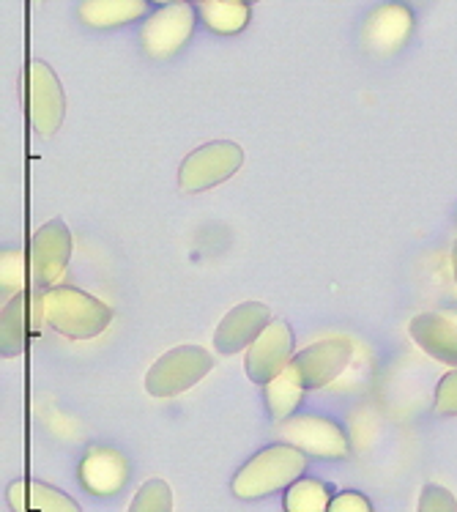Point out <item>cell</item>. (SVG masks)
Here are the masks:
<instances>
[{
    "label": "cell",
    "instance_id": "cell-1",
    "mask_svg": "<svg viewBox=\"0 0 457 512\" xmlns=\"http://www.w3.org/2000/svg\"><path fill=\"white\" fill-rule=\"evenodd\" d=\"M42 318L69 340H91L110 326L113 310L91 293L58 285L42 296Z\"/></svg>",
    "mask_w": 457,
    "mask_h": 512
},
{
    "label": "cell",
    "instance_id": "cell-2",
    "mask_svg": "<svg viewBox=\"0 0 457 512\" xmlns=\"http://www.w3.org/2000/svg\"><path fill=\"white\" fill-rule=\"evenodd\" d=\"M307 469V458L293 444H271L244 463L233 477V493L239 499H263L274 491L291 488Z\"/></svg>",
    "mask_w": 457,
    "mask_h": 512
},
{
    "label": "cell",
    "instance_id": "cell-3",
    "mask_svg": "<svg viewBox=\"0 0 457 512\" xmlns=\"http://www.w3.org/2000/svg\"><path fill=\"white\" fill-rule=\"evenodd\" d=\"M214 359L200 345H178L156 359L146 376L148 395L154 398H176L192 389L211 373Z\"/></svg>",
    "mask_w": 457,
    "mask_h": 512
},
{
    "label": "cell",
    "instance_id": "cell-4",
    "mask_svg": "<svg viewBox=\"0 0 457 512\" xmlns=\"http://www.w3.org/2000/svg\"><path fill=\"white\" fill-rule=\"evenodd\" d=\"M244 165V151L233 140H214L206 146L195 148L178 168V189L195 195L206 189L217 187L222 181H228Z\"/></svg>",
    "mask_w": 457,
    "mask_h": 512
},
{
    "label": "cell",
    "instance_id": "cell-5",
    "mask_svg": "<svg viewBox=\"0 0 457 512\" xmlns=\"http://www.w3.org/2000/svg\"><path fill=\"white\" fill-rule=\"evenodd\" d=\"M25 94H28V118H31L36 135H55L63 124V113H66V99H63L58 74L44 61H31L28 74H25Z\"/></svg>",
    "mask_w": 457,
    "mask_h": 512
},
{
    "label": "cell",
    "instance_id": "cell-6",
    "mask_svg": "<svg viewBox=\"0 0 457 512\" xmlns=\"http://www.w3.org/2000/svg\"><path fill=\"white\" fill-rule=\"evenodd\" d=\"M72 258V233L63 220L44 222L36 230L31 247V280L36 291H52L58 288V280L66 272Z\"/></svg>",
    "mask_w": 457,
    "mask_h": 512
},
{
    "label": "cell",
    "instance_id": "cell-7",
    "mask_svg": "<svg viewBox=\"0 0 457 512\" xmlns=\"http://www.w3.org/2000/svg\"><path fill=\"white\" fill-rule=\"evenodd\" d=\"M195 31V9L189 3H170L151 14L140 31V42L151 58H173Z\"/></svg>",
    "mask_w": 457,
    "mask_h": 512
},
{
    "label": "cell",
    "instance_id": "cell-8",
    "mask_svg": "<svg viewBox=\"0 0 457 512\" xmlns=\"http://www.w3.org/2000/svg\"><path fill=\"white\" fill-rule=\"evenodd\" d=\"M293 332L285 321H271L263 335L250 345L247 359H244V370L252 384L266 387L274 378L280 376L282 370H288L293 359Z\"/></svg>",
    "mask_w": 457,
    "mask_h": 512
},
{
    "label": "cell",
    "instance_id": "cell-9",
    "mask_svg": "<svg viewBox=\"0 0 457 512\" xmlns=\"http://www.w3.org/2000/svg\"><path fill=\"white\" fill-rule=\"evenodd\" d=\"M351 356H354V345L343 337H334V340H323L299 351L293 356L291 367L304 389H321L332 384L334 378L351 365Z\"/></svg>",
    "mask_w": 457,
    "mask_h": 512
},
{
    "label": "cell",
    "instance_id": "cell-10",
    "mask_svg": "<svg viewBox=\"0 0 457 512\" xmlns=\"http://www.w3.org/2000/svg\"><path fill=\"white\" fill-rule=\"evenodd\" d=\"M411 31H414L411 9L403 3H384L364 20L362 44L367 53L389 58L408 42Z\"/></svg>",
    "mask_w": 457,
    "mask_h": 512
},
{
    "label": "cell",
    "instance_id": "cell-11",
    "mask_svg": "<svg viewBox=\"0 0 457 512\" xmlns=\"http://www.w3.org/2000/svg\"><path fill=\"white\" fill-rule=\"evenodd\" d=\"M285 444H293L302 452H310L315 458H345L348 455V439L340 425L323 417H293L285 419L280 428Z\"/></svg>",
    "mask_w": 457,
    "mask_h": 512
},
{
    "label": "cell",
    "instance_id": "cell-12",
    "mask_svg": "<svg viewBox=\"0 0 457 512\" xmlns=\"http://www.w3.org/2000/svg\"><path fill=\"white\" fill-rule=\"evenodd\" d=\"M271 324V310L260 302H244L233 307L214 332V348L219 354H239L263 335V329Z\"/></svg>",
    "mask_w": 457,
    "mask_h": 512
},
{
    "label": "cell",
    "instance_id": "cell-13",
    "mask_svg": "<svg viewBox=\"0 0 457 512\" xmlns=\"http://www.w3.org/2000/svg\"><path fill=\"white\" fill-rule=\"evenodd\" d=\"M408 332L427 356L444 365H457V324H452L449 318L436 313L416 315Z\"/></svg>",
    "mask_w": 457,
    "mask_h": 512
},
{
    "label": "cell",
    "instance_id": "cell-14",
    "mask_svg": "<svg viewBox=\"0 0 457 512\" xmlns=\"http://www.w3.org/2000/svg\"><path fill=\"white\" fill-rule=\"evenodd\" d=\"M6 502L14 512H83L69 493L39 480H17L6 488Z\"/></svg>",
    "mask_w": 457,
    "mask_h": 512
},
{
    "label": "cell",
    "instance_id": "cell-15",
    "mask_svg": "<svg viewBox=\"0 0 457 512\" xmlns=\"http://www.w3.org/2000/svg\"><path fill=\"white\" fill-rule=\"evenodd\" d=\"M80 480L96 496L121 491L126 482V460L115 450H91L80 463Z\"/></svg>",
    "mask_w": 457,
    "mask_h": 512
},
{
    "label": "cell",
    "instance_id": "cell-16",
    "mask_svg": "<svg viewBox=\"0 0 457 512\" xmlns=\"http://www.w3.org/2000/svg\"><path fill=\"white\" fill-rule=\"evenodd\" d=\"M148 9V0H83L77 17L88 28H121L140 20Z\"/></svg>",
    "mask_w": 457,
    "mask_h": 512
},
{
    "label": "cell",
    "instance_id": "cell-17",
    "mask_svg": "<svg viewBox=\"0 0 457 512\" xmlns=\"http://www.w3.org/2000/svg\"><path fill=\"white\" fill-rule=\"evenodd\" d=\"M28 296L20 293L14 296L11 302L3 304V318H0V354L6 356H20L28 343V329L33 321L28 318ZM33 335H36V326H33Z\"/></svg>",
    "mask_w": 457,
    "mask_h": 512
},
{
    "label": "cell",
    "instance_id": "cell-18",
    "mask_svg": "<svg viewBox=\"0 0 457 512\" xmlns=\"http://www.w3.org/2000/svg\"><path fill=\"white\" fill-rule=\"evenodd\" d=\"M195 9L211 31L239 33L250 22V6L241 0H195Z\"/></svg>",
    "mask_w": 457,
    "mask_h": 512
},
{
    "label": "cell",
    "instance_id": "cell-19",
    "mask_svg": "<svg viewBox=\"0 0 457 512\" xmlns=\"http://www.w3.org/2000/svg\"><path fill=\"white\" fill-rule=\"evenodd\" d=\"M304 395V387L299 376L293 373V367L282 370L280 376L274 378L271 384H266V406H269V417L274 422H285L291 419V414L299 408Z\"/></svg>",
    "mask_w": 457,
    "mask_h": 512
},
{
    "label": "cell",
    "instance_id": "cell-20",
    "mask_svg": "<svg viewBox=\"0 0 457 512\" xmlns=\"http://www.w3.org/2000/svg\"><path fill=\"white\" fill-rule=\"evenodd\" d=\"M332 491L321 480L293 482L285 493V512H329Z\"/></svg>",
    "mask_w": 457,
    "mask_h": 512
},
{
    "label": "cell",
    "instance_id": "cell-21",
    "mask_svg": "<svg viewBox=\"0 0 457 512\" xmlns=\"http://www.w3.org/2000/svg\"><path fill=\"white\" fill-rule=\"evenodd\" d=\"M129 512H173V491L165 480H148L135 493Z\"/></svg>",
    "mask_w": 457,
    "mask_h": 512
},
{
    "label": "cell",
    "instance_id": "cell-22",
    "mask_svg": "<svg viewBox=\"0 0 457 512\" xmlns=\"http://www.w3.org/2000/svg\"><path fill=\"white\" fill-rule=\"evenodd\" d=\"M22 285H25V258H22V252H3V261H0V291H3V299L11 302L14 296H20Z\"/></svg>",
    "mask_w": 457,
    "mask_h": 512
},
{
    "label": "cell",
    "instance_id": "cell-23",
    "mask_svg": "<svg viewBox=\"0 0 457 512\" xmlns=\"http://www.w3.org/2000/svg\"><path fill=\"white\" fill-rule=\"evenodd\" d=\"M416 512H457V502L447 488L430 482L419 493V507H416Z\"/></svg>",
    "mask_w": 457,
    "mask_h": 512
},
{
    "label": "cell",
    "instance_id": "cell-24",
    "mask_svg": "<svg viewBox=\"0 0 457 512\" xmlns=\"http://www.w3.org/2000/svg\"><path fill=\"white\" fill-rule=\"evenodd\" d=\"M436 411L441 417H457V370H449L436 387Z\"/></svg>",
    "mask_w": 457,
    "mask_h": 512
},
{
    "label": "cell",
    "instance_id": "cell-25",
    "mask_svg": "<svg viewBox=\"0 0 457 512\" xmlns=\"http://www.w3.org/2000/svg\"><path fill=\"white\" fill-rule=\"evenodd\" d=\"M329 512H373V507L362 493L345 491L340 496H334L332 504H329Z\"/></svg>",
    "mask_w": 457,
    "mask_h": 512
},
{
    "label": "cell",
    "instance_id": "cell-26",
    "mask_svg": "<svg viewBox=\"0 0 457 512\" xmlns=\"http://www.w3.org/2000/svg\"><path fill=\"white\" fill-rule=\"evenodd\" d=\"M452 272H455V283H457V239H455V247H452Z\"/></svg>",
    "mask_w": 457,
    "mask_h": 512
},
{
    "label": "cell",
    "instance_id": "cell-27",
    "mask_svg": "<svg viewBox=\"0 0 457 512\" xmlns=\"http://www.w3.org/2000/svg\"><path fill=\"white\" fill-rule=\"evenodd\" d=\"M151 3H159V6H170V3H189V0H151Z\"/></svg>",
    "mask_w": 457,
    "mask_h": 512
},
{
    "label": "cell",
    "instance_id": "cell-28",
    "mask_svg": "<svg viewBox=\"0 0 457 512\" xmlns=\"http://www.w3.org/2000/svg\"><path fill=\"white\" fill-rule=\"evenodd\" d=\"M241 3H247V6H252V3H258V0H241Z\"/></svg>",
    "mask_w": 457,
    "mask_h": 512
},
{
    "label": "cell",
    "instance_id": "cell-29",
    "mask_svg": "<svg viewBox=\"0 0 457 512\" xmlns=\"http://www.w3.org/2000/svg\"><path fill=\"white\" fill-rule=\"evenodd\" d=\"M33 3H36V6H39V3H44V0H33Z\"/></svg>",
    "mask_w": 457,
    "mask_h": 512
}]
</instances>
